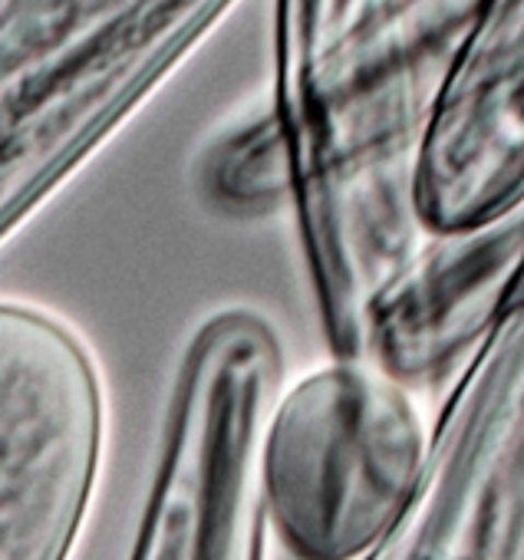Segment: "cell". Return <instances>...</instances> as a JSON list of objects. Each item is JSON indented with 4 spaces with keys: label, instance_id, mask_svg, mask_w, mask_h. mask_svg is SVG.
Here are the masks:
<instances>
[{
    "label": "cell",
    "instance_id": "obj_2",
    "mask_svg": "<svg viewBox=\"0 0 524 560\" xmlns=\"http://www.w3.org/2000/svg\"><path fill=\"white\" fill-rule=\"evenodd\" d=\"M237 0H0V244L198 50Z\"/></svg>",
    "mask_w": 524,
    "mask_h": 560
},
{
    "label": "cell",
    "instance_id": "obj_8",
    "mask_svg": "<svg viewBox=\"0 0 524 560\" xmlns=\"http://www.w3.org/2000/svg\"><path fill=\"white\" fill-rule=\"evenodd\" d=\"M198 191L228 221H265L294 208L291 155L271 103L208 142L198 162Z\"/></svg>",
    "mask_w": 524,
    "mask_h": 560
},
{
    "label": "cell",
    "instance_id": "obj_4",
    "mask_svg": "<svg viewBox=\"0 0 524 560\" xmlns=\"http://www.w3.org/2000/svg\"><path fill=\"white\" fill-rule=\"evenodd\" d=\"M106 458V389L57 314L0 301V560H73Z\"/></svg>",
    "mask_w": 524,
    "mask_h": 560
},
{
    "label": "cell",
    "instance_id": "obj_1",
    "mask_svg": "<svg viewBox=\"0 0 524 560\" xmlns=\"http://www.w3.org/2000/svg\"><path fill=\"white\" fill-rule=\"evenodd\" d=\"M449 70L403 0H278L275 96L294 218L334 357L363 360L373 304L429 244L422 165Z\"/></svg>",
    "mask_w": 524,
    "mask_h": 560
},
{
    "label": "cell",
    "instance_id": "obj_7",
    "mask_svg": "<svg viewBox=\"0 0 524 560\" xmlns=\"http://www.w3.org/2000/svg\"><path fill=\"white\" fill-rule=\"evenodd\" d=\"M419 201L435 234L524 205V0H485L429 136Z\"/></svg>",
    "mask_w": 524,
    "mask_h": 560
},
{
    "label": "cell",
    "instance_id": "obj_6",
    "mask_svg": "<svg viewBox=\"0 0 524 560\" xmlns=\"http://www.w3.org/2000/svg\"><path fill=\"white\" fill-rule=\"evenodd\" d=\"M524 270V205L491 224L432 234L373 304L363 360L412 396L452 389L504 317Z\"/></svg>",
    "mask_w": 524,
    "mask_h": 560
},
{
    "label": "cell",
    "instance_id": "obj_5",
    "mask_svg": "<svg viewBox=\"0 0 524 560\" xmlns=\"http://www.w3.org/2000/svg\"><path fill=\"white\" fill-rule=\"evenodd\" d=\"M363 560H524V301L449 389L422 478Z\"/></svg>",
    "mask_w": 524,
    "mask_h": 560
},
{
    "label": "cell",
    "instance_id": "obj_9",
    "mask_svg": "<svg viewBox=\"0 0 524 560\" xmlns=\"http://www.w3.org/2000/svg\"><path fill=\"white\" fill-rule=\"evenodd\" d=\"M514 301H524V270H521V280H517V291H514L511 304H514Z\"/></svg>",
    "mask_w": 524,
    "mask_h": 560
},
{
    "label": "cell",
    "instance_id": "obj_3",
    "mask_svg": "<svg viewBox=\"0 0 524 560\" xmlns=\"http://www.w3.org/2000/svg\"><path fill=\"white\" fill-rule=\"evenodd\" d=\"M432 425L406 386L334 357L278 393L260 442L268 527L298 560H363L409 504Z\"/></svg>",
    "mask_w": 524,
    "mask_h": 560
}]
</instances>
